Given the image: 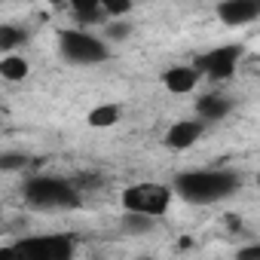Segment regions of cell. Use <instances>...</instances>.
Listing matches in <instances>:
<instances>
[{
	"instance_id": "cell-1",
	"label": "cell",
	"mask_w": 260,
	"mask_h": 260,
	"mask_svg": "<svg viewBox=\"0 0 260 260\" xmlns=\"http://www.w3.org/2000/svg\"><path fill=\"white\" fill-rule=\"evenodd\" d=\"M239 187H242V178L230 169H190L172 181V193L190 205H217L236 196Z\"/></svg>"
},
{
	"instance_id": "cell-2",
	"label": "cell",
	"mask_w": 260,
	"mask_h": 260,
	"mask_svg": "<svg viewBox=\"0 0 260 260\" xmlns=\"http://www.w3.org/2000/svg\"><path fill=\"white\" fill-rule=\"evenodd\" d=\"M0 260H77V236L34 233L0 245Z\"/></svg>"
},
{
	"instance_id": "cell-3",
	"label": "cell",
	"mask_w": 260,
	"mask_h": 260,
	"mask_svg": "<svg viewBox=\"0 0 260 260\" xmlns=\"http://www.w3.org/2000/svg\"><path fill=\"white\" fill-rule=\"evenodd\" d=\"M22 199L34 211H71L83 202L77 184L55 175H31L22 184Z\"/></svg>"
},
{
	"instance_id": "cell-4",
	"label": "cell",
	"mask_w": 260,
	"mask_h": 260,
	"mask_svg": "<svg viewBox=\"0 0 260 260\" xmlns=\"http://www.w3.org/2000/svg\"><path fill=\"white\" fill-rule=\"evenodd\" d=\"M58 52L64 61L83 64V68L104 64L113 55V49L95 31H86V28H61L58 31Z\"/></svg>"
},
{
	"instance_id": "cell-5",
	"label": "cell",
	"mask_w": 260,
	"mask_h": 260,
	"mask_svg": "<svg viewBox=\"0 0 260 260\" xmlns=\"http://www.w3.org/2000/svg\"><path fill=\"white\" fill-rule=\"evenodd\" d=\"M122 211L125 214H141V217H162L172 202H175V193L169 184H156V181H141V184H132V187H125L122 196Z\"/></svg>"
},
{
	"instance_id": "cell-6",
	"label": "cell",
	"mask_w": 260,
	"mask_h": 260,
	"mask_svg": "<svg viewBox=\"0 0 260 260\" xmlns=\"http://www.w3.org/2000/svg\"><path fill=\"white\" fill-rule=\"evenodd\" d=\"M242 58V46L239 43H226L217 49H208L202 55L193 58V68L199 77H211V80H230L236 74V64Z\"/></svg>"
},
{
	"instance_id": "cell-7",
	"label": "cell",
	"mask_w": 260,
	"mask_h": 260,
	"mask_svg": "<svg viewBox=\"0 0 260 260\" xmlns=\"http://www.w3.org/2000/svg\"><path fill=\"white\" fill-rule=\"evenodd\" d=\"M217 19L223 25H251L257 16H260V4L257 0H220V4L214 7Z\"/></svg>"
},
{
	"instance_id": "cell-8",
	"label": "cell",
	"mask_w": 260,
	"mask_h": 260,
	"mask_svg": "<svg viewBox=\"0 0 260 260\" xmlns=\"http://www.w3.org/2000/svg\"><path fill=\"white\" fill-rule=\"evenodd\" d=\"M202 132H205V125L196 116L193 119H178V122L169 125V132H166V147L169 150H187V147H193L202 138Z\"/></svg>"
},
{
	"instance_id": "cell-9",
	"label": "cell",
	"mask_w": 260,
	"mask_h": 260,
	"mask_svg": "<svg viewBox=\"0 0 260 260\" xmlns=\"http://www.w3.org/2000/svg\"><path fill=\"white\" fill-rule=\"evenodd\" d=\"M230 110H233V98H230V95H220V92H208V95H202V98L196 101V119H199L202 125L226 119Z\"/></svg>"
},
{
	"instance_id": "cell-10",
	"label": "cell",
	"mask_w": 260,
	"mask_h": 260,
	"mask_svg": "<svg viewBox=\"0 0 260 260\" xmlns=\"http://www.w3.org/2000/svg\"><path fill=\"white\" fill-rule=\"evenodd\" d=\"M199 80H202V77L196 74L193 64H175V68H169V71L162 74V86H166L172 95H187V92H193Z\"/></svg>"
},
{
	"instance_id": "cell-11",
	"label": "cell",
	"mask_w": 260,
	"mask_h": 260,
	"mask_svg": "<svg viewBox=\"0 0 260 260\" xmlns=\"http://www.w3.org/2000/svg\"><path fill=\"white\" fill-rule=\"evenodd\" d=\"M25 43H28V31L22 25H13V22L0 25V58L4 55H19V49Z\"/></svg>"
},
{
	"instance_id": "cell-12",
	"label": "cell",
	"mask_w": 260,
	"mask_h": 260,
	"mask_svg": "<svg viewBox=\"0 0 260 260\" xmlns=\"http://www.w3.org/2000/svg\"><path fill=\"white\" fill-rule=\"evenodd\" d=\"M71 13L77 19V25H104V7L101 4H89V0H80V4H71Z\"/></svg>"
},
{
	"instance_id": "cell-13",
	"label": "cell",
	"mask_w": 260,
	"mask_h": 260,
	"mask_svg": "<svg viewBox=\"0 0 260 260\" xmlns=\"http://www.w3.org/2000/svg\"><path fill=\"white\" fill-rule=\"evenodd\" d=\"M28 61L22 55H4L0 58V80H7V83H22L28 77Z\"/></svg>"
},
{
	"instance_id": "cell-14",
	"label": "cell",
	"mask_w": 260,
	"mask_h": 260,
	"mask_svg": "<svg viewBox=\"0 0 260 260\" xmlns=\"http://www.w3.org/2000/svg\"><path fill=\"white\" fill-rule=\"evenodd\" d=\"M119 104H98V107H92L89 110V125L92 128H107V125H113V122H119Z\"/></svg>"
},
{
	"instance_id": "cell-15",
	"label": "cell",
	"mask_w": 260,
	"mask_h": 260,
	"mask_svg": "<svg viewBox=\"0 0 260 260\" xmlns=\"http://www.w3.org/2000/svg\"><path fill=\"white\" fill-rule=\"evenodd\" d=\"M98 37H101L107 46H110V43H122V40H128V37H132V25H128L125 19H113V22H104Z\"/></svg>"
},
{
	"instance_id": "cell-16",
	"label": "cell",
	"mask_w": 260,
	"mask_h": 260,
	"mask_svg": "<svg viewBox=\"0 0 260 260\" xmlns=\"http://www.w3.org/2000/svg\"><path fill=\"white\" fill-rule=\"evenodd\" d=\"M122 230L128 236H147L156 230V220L153 217H141V214H125L122 217Z\"/></svg>"
},
{
	"instance_id": "cell-17",
	"label": "cell",
	"mask_w": 260,
	"mask_h": 260,
	"mask_svg": "<svg viewBox=\"0 0 260 260\" xmlns=\"http://www.w3.org/2000/svg\"><path fill=\"white\" fill-rule=\"evenodd\" d=\"M31 166V156H25L22 150H4L0 153V172H22Z\"/></svg>"
},
{
	"instance_id": "cell-18",
	"label": "cell",
	"mask_w": 260,
	"mask_h": 260,
	"mask_svg": "<svg viewBox=\"0 0 260 260\" xmlns=\"http://www.w3.org/2000/svg\"><path fill=\"white\" fill-rule=\"evenodd\" d=\"M236 260H260V245H245L236 251Z\"/></svg>"
},
{
	"instance_id": "cell-19",
	"label": "cell",
	"mask_w": 260,
	"mask_h": 260,
	"mask_svg": "<svg viewBox=\"0 0 260 260\" xmlns=\"http://www.w3.org/2000/svg\"><path fill=\"white\" fill-rule=\"evenodd\" d=\"M0 214H4V205H0Z\"/></svg>"
}]
</instances>
